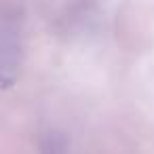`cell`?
Here are the masks:
<instances>
[{"label": "cell", "mask_w": 154, "mask_h": 154, "mask_svg": "<svg viewBox=\"0 0 154 154\" xmlns=\"http://www.w3.org/2000/svg\"><path fill=\"white\" fill-rule=\"evenodd\" d=\"M21 34L13 17L0 13V89H11L19 78Z\"/></svg>", "instance_id": "1"}, {"label": "cell", "mask_w": 154, "mask_h": 154, "mask_svg": "<svg viewBox=\"0 0 154 154\" xmlns=\"http://www.w3.org/2000/svg\"><path fill=\"white\" fill-rule=\"evenodd\" d=\"M68 141L59 133H47V137L40 141V154H66Z\"/></svg>", "instance_id": "2"}]
</instances>
